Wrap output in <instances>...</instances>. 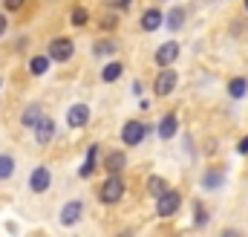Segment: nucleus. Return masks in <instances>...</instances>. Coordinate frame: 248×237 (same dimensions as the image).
I'll list each match as a JSON object with an SVG mask.
<instances>
[{"label":"nucleus","instance_id":"nucleus-14","mask_svg":"<svg viewBox=\"0 0 248 237\" xmlns=\"http://www.w3.org/2000/svg\"><path fill=\"white\" fill-rule=\"evenodd\" d=\"M162 20H165V17H162L159 9H147V12L141 15V29H144V32H156V29L162 26Z\"/></svg>","mask_w":248,"mask_h":237},{"label":"nucleus","instance_id":"nucleus-27","mask_svg":"<svg viewBox=\"0 0 248 237\" xmlns=\"http://www.w3.org/2000/svg\"><path fill=\"white\" fill-rule=\"evenodd\" d=\"M237 153H243V156L248 153V136H246V139H240V145H237Z\"/></svg>","mask_w":248,"mask_h":237},{"label":"nucleus","instance_id":"nucleus-25","mask_svg":"<svg viewBox=\"0 0 248 237\" xmlns=\"http://www.w3.org/2000/svg\"><path fill=\"white\" fill-rule=\"evenodd\" d=\"M23 3H26V0H3V6H6L9 12H17V9H23Z\"/></svg>","mask_w":248,"mask_h":237},{"label":"nucleus","instance_id":"nucleus-6","mask_svg":"<svg viewBox=\"0 0 248 237\" xmlns=\"http://www.w3.org/2000/svg\"><path fill=\"white\" fill-rule=\"evenodd\" d=\"M35 139H38V145H49L55 139V118H49V116L38 118L35 121Z\"/></svg>","mask_w":248,"mask_h":237},{"label":"nucleus","instance_id":"nucleus-26","mask_svg":"<svg viewBox=\"0 0 248 237\" xmlns=\"http://www.w3.org/2000/svg\"><path fill=\"white\" fill-rule=\"evenodd\" d=\"M205 211H202V205H196V226H205Z\"/></svg>","mask_w":248,"mask_h":237},{"label":"nucleus","instance_id":"nucleus-24","mask_svg":"<svg viewBox=\"0 0 248 237\" xmlns=\"http://www.w3.org/2000/svg\"><path fill=\"white\" fill-rule=\"evenodd\" d=\"M87 17H90V15H87V9H81V6H78V9H72V15H69V20H72L75 26H84V23H87Z\"/></svg>","mask_w":248,"mask_h":237},{"label":"nucleus","instance_id":"nucleus-21","mask_svg":"<svg viewBox=\"0 0 248 237\" xmlns=\"http://www.w3.org/2000/svg\"><path fill=\"white\" fill-rule=\"evenodd\" d=\"M15 174V159L9 153H0V179H9Z\"/></svg>","mask_w":248,"mask_h":237},{"label":"nucleus","instance_id":"nucleus-3","mask_svg":"<svg viewBox=\"0 0 248 237\" xmlns=\"http://www.w3.org/2000/svg\"><path fill=\"white\" fill-rule=\"evenodd\" d=\"M147 133H150V127H147L144 121L130 118V121H124V127H122V142L124 145H141Z\"/></svg>","mask_w":248,"mask_h":237},{"label":"nucleus","instance_id":"nucleus-30","mask_svg":"<svg viewBox=\"0 0 248 237\" xmlns=\"http://www.w3.org/2000/svg\"><path fill=\"white\" fill-rule=\"evenodd\" d=\"M243 6H246V12H248V0H246V3H243Z\"/></svg>","mask_w":248,"mask_h":237},{"label":"nucleus","instance_id":"nucleus-9","mask_svg":"<svg viewBox=\"0 0 248 237\" xmlns=\"http://www.w3.org/2000/svg\"><path fill=\"white\" fill-rule=\"evenodd\" d=\"M176 58H179V44L176 41H168V44H162L156 50V64L159 67H170Z\"/></svg>","mask_w":248,"mask_h":237},{"label":"nucleus","instance_id":"nucleus-11","mask_svg":"<svg viewBox=\"0 0 248 237\" xmlns=\"http://www.w3.org/2000/svg\"><path fill=\"white\" fill-rule=\"evenodd\" d=\"M124 165H127V156H124V151H113V153H107V159H104V168H107V174H122Z\"/></svg>","mask_w":248,"mask_h":237},{"label":"nucleus","instance_id":"nucleus-13","mask_svg":"<svg viewBox=\"0 0 248 237\" xmlns=\"http://www.w3.org/2000/svg\"><path fill=\"white\" fill-rule=\"evenodd\" d=\"M176 130H179V121H176L173 113H168V116L159 121V139H165V142H168V139H173V136H176Z\"/></svg>","mask_w":248,"mask_h":237},{"label":"nucleus","instance_id":"nucleus-17","mask_svg":"<svg viewBox=\"0 0 248 237\" xmlns=\"http://www.w3.org/2000/svg\"><path fill=\"white\" fill-rule=\"evenodd\" d=\"M38 118H41V104L35 102V104H26V110H23V116H20V124H23V127H35Z\"/></svg>","mask_w":248,"mask_h":237},{"label":"nucleus","instance_id":"nucleus-15","mask_svg":"<svg viewBox=\"0 0 248 237\" xmlns=\"http://www.w3.org/2000/svg\"><path fill=\"white\" fill-rule=\"evenodd\" d=\"M246 90H248V78L246 75H237V78L228 81V96H231V99H243Z\"/></svg>","mask_w":248,"mask_h":237},{"label":"nucleus","instance_id":"nucleus-10","mask_svg":"<svg viewBox=\"0 0 248 237\" xmlns=\"http://www.w3.org/2000/svg\"><path fill=\"white\" fill-rule=\"evenodd\" d=\"M66 121H69V127H84L90 121V107L87 104H72L69 113H66Z\"/></svg>","mask_w":248,"mask_h":237},{"label":"nucleus","instance_id":"nucleus-23","mask_svg":"<svg viewBox=\"0 0 248 237\" xmlns=\"http://www.w3.org/2000/svg\"><path fill=\"white\" fill-rule=\"evenodd\" d=\"M93 52H95V55H113V52H116V44H113V41H95Z\"/></svg>","mask_w":248,"mask_h":237},{"label":"nucleus","instance_id":"nucleus-22","mask_svg":"<svg viewBox=\"0 0 248 237\" xmlns=\"http://www.w3.org/2000/svg\"><path fill=\"white\" fill-rule=\"evenodd\" d=\"M165 188H168V185H165V179L162 177H150L147 179V194H150V197H159Z\"/></svg>","mask_w":248,"mask_h":237},{"label":"nucleus","instance_id":"nucleus-2","mask_svg":"<svg viewBox=\"0 0 248 237\" xmlns=\"http://www.w3.org/2000/svg\"><path fill=\"white\" fill-rule=\"evenodd\" d=\"M179 205H182V197H179V191H173V188H165V191L156 197V214H159V217H173V214L179 211Z\"/></svg>","mask_w":248,"mask_h":237},{"label":"nucleus","instance_id":"nucleus-7","mask_svg":"<svg viewBox=\"0 0 248 237\" xmlns=\"http://www.w3.org/2000/svg\"><path fill=\"white\" fill-rule=\"evenodd\" d=\"M49 182H52V177H49V168H46V165H38V168L29 174V188H32L35 194H44V191L49 188Z\"/></svg>","mask_w":248,"mask_h":237},{"label":"nucleus","instance_id":"nucleus-4","mask_svg":"<svg viewBox=\"0 0 248 237\" xmlns=\"http://www.w3.org/2000/svg\"><path fill=\"white\" fill-rule=\"evenodd\" d=\"M176 84H179V75H176V69L173 67H165L159 75H156V84H153V90H156V96H170L173 90H176Z\"/></svg>","mask_w":248,"mask_h":237},{"label":"nucleus","instance_id":"nucleus-18","mask_svg":"<svg viewBox=\"0 0 248 237\" xmlns=\"http://www.w3.org/2000/svg\"><path fill=\"white\" fill-rule=\"evenodd\" d=\"M124 72V67L119 64V61H113V64H107L104 69H101V78L107 81V84H113V81H119V75Z\"/></svg>","mask_w":248,"mask_h":237},{"label":"nucleus","instance_id":"nucleus-5","mask_svg":"<svg viewBox=\"0 0 248 237\" xmlns=\"http://www.w3.org/2000/svg\"><path fill=\"white\" fill-rule=\"evenodd\" d=\"M72 52H75V44H72L69 38H55V41L49 44V61L63 64V61L72 58Z\"/></svg>","mask_w":248,"mask_h":237},{"label":"nucleus","instance_id":"nucleus-1","mask_svg":"<svg viewBox=\"0 0 248 237\" xmlns=\"http://www.w3.org/2000/svg\"><path fill=\"white\" fill-rule=\"evenodd\" d=\"M124 191H127L124 179L119 177V174H110V177L101 182V188H98V200L107 203V205H116V203L124 197Z\"/></svg>","mask_w":248,"mask_h":237},{"label":"nucleus","instance_id":"nucleus-20","mask_svg":"<svg viewBox=\"0 0 248 237\" xmlns=\"http://www.w3.org/2000/svg\"><path fill=\"white\" fill-rule=\"evenodd\" d=\"M46 69H49V55H35L29 61V72L32 75H44Z\"/></svg>","mask_w":248,"mask_h":237},{"label":"nucleus","instance_id":"nucleus-12","mask_svg":"<svg viewBox=\"0 0 248 237\" xmlns=\"http://www.w3.org/2000/svg\"><path fill=\"white\" fill-rule=\"evenodd\" d=\"M222 182H225L222 168H211V171H205V177H202V188H205V191H217V188H222Z\"/></svg>","mask_w":248,"mask_h":237},{"label":"nucleus","instance_id":"nucleus-29","mask_svg":"<svg viewBox=\"0 0 248 237\" xmlns=\"http://www.w3.org/2000/svg\"><path fill=\"white\" fill-rule=\"evenodd\" d=\"M127 3H130V0H119V9H127Z\"/></svg>","mask_w":248,"mask_h":237},{"label":"nucleus","instance_id":"nucleus-28","mask_svg":"<svg viewBox=\"0 0 248 237\" xmlns=\"http://www.w3.org/2000/svg\"><path fill=\"white\" fill-rule=\"evenodd\" d=\"M6 26H9V23H6V15H0V35L6 32Z\"/></svg>","mask_w":248,"mask_h":237},{"label":"nucleus","instance_id":"nucleus-8","mask_svg":"<svg viewBox=\"0 0 248 237\" xmlns=\"http://www.w3.org/2000/svg\"><path fill=\"white\" fill-rule=\"evenodd\" d=\"M81 214H84V203L81 200H69L61 208V223L63 226H75L81 220Z\"/></svg>","mask_w":248,"mask_h":237},{"label":"nucleus","instance_id":"nucleus-16","mask_svg":"<svg viewBox=\"0 0 248 237\" xmlns=\"http://www.w3.org/2000/svg\"><path fill=\"white\" fill-rule=\"evenodd\" d=\"M95 156H98V145H90L87 159H84V165H81V177H84V179L95 174Z\"/></svg>","mask_w":248,"mask_h":237},{"label":"nucleus","instance_id":"nucleus-19","mask_svg":"<svg viewBox=\"0 0 248 237\" xmlns=\"http://www.w3.org/2000/svg\"><path fill=\"white\" fill-rule=\"evenodd\" d=\"M165 20H168V26H170V29H182V23H185V9H182V6H173V9H170V15H168Z\"/></svg>","mask_w":248,"mask_h":237}]
</instances>
